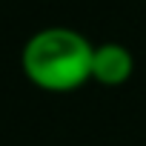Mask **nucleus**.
<instances>
[{
	"instance_id": "f257e3e1",
	"label": "nucleus",
	"mask_w": 146,
	"mask_h": 146,
	"mask_svg": "<svg viewBox=\"0 0 146 146\" xmlns=\"http://www.w3.org/2000/svg\"><path fill=\"white\" fill-rule=\"evenodd\" d=\"M95 43L72 26L37 29L20 49V69L32 86L49 95L78 92L92 80Z\"/></svg>"
},
{
	"instance_id": "f03ea898",
	"label": "nucleus",
	"mask_w": 146,
	"mask_h": 146,
	"mask_svg": "<svg viewBox=\"0 0 146 146\" xmlns=\"http://www.w3.org/2000/svg\"><path fill=\"white\" fill-rule=\"evenodd\" d=\"M135 75V54L129 46L117 43V40H106V43H95V54H92V83L100 86H123L129 83Z\"/></svg>"
}]
</instances>
